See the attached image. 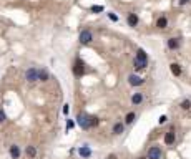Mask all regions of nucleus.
Here are the masks:
<instances>
[{
	"label": "nucleus",
	"instance_id": "f257e3e1",
	"mask_svg": "<svg viewBox=\"0 0 191 159\" xmlns=\"http://www.w3.org/2000/svg\"><path fill=\"white\" fill-rule=\"evenodd\" d=\"M76 124L85 131L90 129V128H92V116L86 114V113H78V116H76Z\"/></svg>",
	"mask_w": 191,
	"mask_h": 159
},
{
	"label": "nucleus",
	"instance_id": "f03ea898",
	"mask_svg": "<svg viewBox=\"0 0 191 159\" xmlns=\"http://www.w3.org/2000/svg\"><path fill=\"white\" fill-rule=\"evenodd\" d=\"M161 156H163V151H161V147L160 146H151L148 149V154H146V159H161Z\"/></svg>",
	"mask_w": 191,
	"mask_h": 159
},
{
	"label": "nucleus",
	"instance_id": "7ed1b4c3",
	"mask_svg": "<svg viewBox=\"0 0 191 159\" xmlns=\"http://www.w3.org/2000/svg\"><path fill=\"white\" fill-rule=\"evenodd\" d=\"M25 80L28 81V83L38 81V70L37 68H28V70L25 71Z\"/></svg>",
	"mask_w": 191,
	"mask_h": 159
},
{
	"label": "nucleus",
	"instance_id": "20e7f679",
	"mask_svg": "<svg viewBox=\"0 0 191 159\" xmlns=\"http://www.w3.org/2000/svg\"><path fill=\"white\" fill-rule=\"evenodd\" d=\"M83 73H85V63L81 60H76L75 65H73V75L80 78V76H83Z\"/></svg>",
	"mask_w": 191,
	"mask_h": 159
},
{
	"label": "nucleus",
	"instance_id": "39448f33",
	"mask_svg": "<svg viewBox=\"0 0 191 159\" xmlns=\"http://www.w3.org/2000/svg\"><path fill=\"white\" fill-rule=\"evenodd\" d=\"M92 40H93V35H92V32H90V30H81V32H80V43H83V45H88Z\"/></svg>",
	"mask_w": 191,
	"mask_h": 159
},
{
	"label": "nucleus",
	"instance_id": "423d86ee",
	"mask_svg": "<svg viewBox=\"0 0 191 159\" xmlns=\"http://www.w3.org/2000/svg\"><path fill=\"white\" fill-rule=\"evenodd\" d=\"M128 83L131 85V86H141V85L145 83V80L138 75H130L128 76Z\"/></svg>",
	"mask_w": 191,
	"mask_h": 159
},
{
	"label": "nucleus",
	"instance_id": "0eeeda50",
	"mask_svg": "<svg viewBox=\"0 0 191 159\" xmlns=\"http://www.w3.org/2000/svg\"><path fill=\"white\" fill-rule=\"evenodd\" d=\"M135 60H138L140 63H145V65H148V55H146V51L145 50H136V56H135Z\"/></svg>",
	"mask_w": 191,
	"mask_h": 159
},
{
	"label": "nucleus",
	"instance_id": "6e6552de",
	"mask_svg": "<svg viewBox=\"0 0 191 159\" xmlns=\"http://www.w3.org/2000/svg\"><path fill=\"white\" fill-rule=\"evenodd\" d=\"M174 139H176V134H174L173 129H170L168 133L165 134V144H166V146H171V144H174Z\"/></svg>",
	"mask_w": 191,
	"mask_h": 159
},
{
	"label": "nucleus",
	"instance_id": "1a4fd4ad",
	"mask_svg": "<svg viewBox=\"0 0 191 159\" xmlns=\"http://www.w3.org/2000/svg\"><path fill=\"white\" fill-rule=\"evenodd\" d=\"M166 45H168L170 50H178L179 45H181V40H179V38H170V40L166 42Z\"/></svg>",
	"mask_w": 191,
	"mask_h": 159
},
{
	"label": "nucleus",
	"instance_id": "9d476101",
	"mask_svg": "<svg viewBox=\"0 0 191 159\" xmlns=\"http://www.w3.org/2000/svg\"><path fill=\"white\" fill-rule=\"evenodd\" d=\"M78 154H80L81 158H85V159H88L90 156H92V149H90L88 146H81L80 149H78Z\"/></svg>",
	"mask_w": 191,
	"mask_h": 159
},
{
	"label": "nucleus",
	"instance_id": "9b49d317",
	"mask_svg": "<svg viewBox=\"0 0 191 159\" xmlns=\"http://www.w3.org/2000/svg\"><path fill=\"white\" fill-rule=\"evenodd\" d=\"M126 22H128V25H130V27H136L140 20H138V15H135V13H128Z\"/></svg>",
	"mask_w": 191,
	"mask_h": 159
},
{
	"label": "nucleus",
	"instance_id": "f8f14e48",
	"mask_svg": "<svg viewBox=\"0 0 191 159\" xmlns=\"http://www.w3.org/2000/svg\"><path fill=\"white\" fill-rule=\"evenodd\" d=\"M10 156H12V159L20 158V147H18L17 144H12V146H10Z\"/></svg>",
	"mask_w": 191,
	"mask_h": 159
},
{
	"label": "nucleus",
	"instance_id": "ddd939ff",
	"mask_svg": "<svg viewBox=\"0 0 191 159\" xmlns=\"http://www.w3.org/2000/svg\"><path fill=\"white\" fill-rule=\"evenodd\" d=\"M170 70H171V73H173L174 76H179V75H181V66H179L178 63H171V65H170Z\"/></svg>",
	"mask_w": 191,
	"mask_h": 159
},
{
	"label": "nucleus",
	"instance_id": "4468645a",
	"mask_svg": "<svg viewBox=\"0 0 191 159\" xmlns=\"http://www.w3.org/2000/svg\"><path fill=\"white\" fill-rule=\"evenodd\" d=\"M141 101H143V95H141V93H135V95L131 96V103L135 106L141 105Z\"/></svg>",
	"mask_w": 191,
	"mask_h": 159
},
{
	"label": "nucleus",
	"instance_id": "2eb2a0df",
	"mask_svg": "<svg viewBox=\"0 0 191 159\" xmlns=\"http://www.w3.org/2000/svg\"><path fill=\"white\" fill-rule=\"evenodd\" d=\"M25 154H27V158L33 159L35 156H37V149H35V146H27L25 147Z\"/></svg>",
	"mask_w": 191,
	"mask_h": 159
},
{
	"label": "nucleus",
	"instance_id": "dca6fc26",
	"mask_svg": "<svg viewBox=\"0 0 191 159\" xmlns=\"http://www.w3.org/2000/svg\"><path fill=\"white\" fill-rule=\"evenodd\" d=\"M125 131V124L123 123H115L113 126V134H121Z\"/></svg>",
	"mask_w": 191,
	"mask_h": 159
},
{
	"label": "nucleus",
	"instance_id": "f3484780",
	"mask_svg": "<svg viewBox=\"0 0 191 159\" xmlns=\"http://www.w3.org/2000/svg\"><path fill=\"white\" fill-rule=\"evenodd\" d=\"M135 119H136V114L131 111V113H128L126 116H125V124H133Z\"/></svg>",
	"mask_w": 191,
	"mask_h": 159
},
{
	"label": "nucleus",
	"instance_id": "a211bd4d",
	"mask_svg": "<svg viewBox=\"0 0 191 159\" xmlns=\"http://www.w3.org/2000/svg\"><path fill=\"white\" fill-rule=\"evenodd\" d=\"M166 25H168V18H166V17H160L156 20V27H158V28H166Z\"/></svg>",
	"mask_w": 191,
	"mask_h": 159
},
{
	"label": "nucleus",
	"instance_id": "6ab92c4d",
	"mask_svg": "<svg viewBox=\"0 0 191 159\" xmlns=\"http://www.w3.org/2000/svg\"><path fill=\"white\" fill-rule=\"evenodd\" d=\"M38 80H40V81H47L48 80L47 70H38Z\"/></svg>",
	"mask_w": 191,
	"mask_h": 159
},
{
	"label": "nucleus",
	"instance_id": "aec40b11",
	"mask_svg": "<svg viewBox=\"0 0 191 159\" xmlns=\"http://www.w3.org/2000/svg\"><path fill=\"white\" fill-rule=\"evenodd\" d=\"M133 66H135L136 71H140V70H143V68H146V65H145V63H140L138 60H133Z\"/></svg>",
	"mask_w": 191,
	"mask_h": 159
},
{
	"label": "nucleus",
	"instance_id": "412c9836",
	"mask_svg": "<svg viewBox=\"0 0 191 159\" xmlns=\"http://www.w3.org/2000/svg\"><path fill=\"white\" fill-rule=\"evenodd\" d=\"M92 12L93 13H100V12H103V10H105V7H103V5H92Z\"/></svg>",
	"mask_w": 191,
	"mask_h": 159
},
{
	"label": "nucleus",
	"instance_id": "4be33fe9",
	"mask_svg": "<svg viewBox=\"0 0 191 159\" xmlns=\"http://www.w3.org/2000/svg\"><path fill=\"white\" fill-rule=\"evenodd\" d=\"M191 108V101L190 100H183L181 101V109H190Z\"/></svg>",
	"mask_w": 191,
	"mask_h": 159
},
{
	"label": "nucleus",
	"instance_id": "5701e85b",
	"mask_svg": "<svg viewBox=\"0 0 191 159\" xmlns=\"http://www.w3.org/2000/svg\"><path fill=\"white\" fill-rule=\"evenodd\" d=\"M166 121H168V116H166V114H161V116H160V119H158V123H160V124H165Z\"/></svg>",
	"mask_w": 191,
	"mask_h": 159
},
{
	"label": "nucleus",
	"instance_id": "b1692460",
	"mask_svg": "<svg viewBox=\"0 0 191 159\" xmlns=\"http://www.w3.org/2000/svg\"><path fill=\"white\" fill-rule=\"evenodd\" d=\"M98 123H100V119H98L97 116H92V128H93V126H98Z\"/></svg>",
	"mask_w": 191,
	"mask_h": 159
},
{
	"label": "nucleus",
	"instance_id": "393cba45",
	"mask_svg": "<svg viewBox=\"0 0 191 159\" xmlns=\"http://www.w3.org/2000/svg\"><path fill=\"white\" fill-rule=\"evenodd\" d=\"M73 126H75V123H73L72 119H68V121H67V131H68V129H72Z\"/></svg>",
	"mask_w": 191,
	"mask_h": 159
},
{
	"label": "nucleus",
	"instance_id": "a878e982",
	"mask_svg": "<svg viewBox=\"0 0 191 159\" xmlns=\"http://www.w3.org/2000/svg\"><path fill=\"white\" fill-rule=\"evenodd\" d=\"M108 17H110V20H113V22H118V17H116V15H115L113 12H110V13H108Z\"/></svg>",
	"mask_w": 191,
	"mask_h": 159
},
{
	"label": "nucleus",
	"instance_id": "bb28decb",
	"mask_svg": "<svg viewBox=\"0 0 191 159\" xmlns=\"http://www.w3.org/2000/svg\"><path fill=\"white\" fill-rule=\"evenodd\" d=\"M4 121H5V113L2 111V109H0V124H2Z\"/></svg>",
	"mask_w": 191,
	"mask_h": 159
},
{
	"label": "nucleus",
	"instance_id": "cd10ccee",
	"mask_svg": "<svg viewBox=\"0 0 191 159\" xmlns=\"http://www.w3.org/2000/svg\"><path fill=\"white\" fill-rule=\"evenodd\" d=\"M68 113H70V106L65 105V106H63V114H68Z\"/></svg>",
	"mask_w": 191,
	"mask_h": 159
},
{
	"label": "nucleus",
	"instance_id": "c85d7f7f",
	"mask_svg": "<svg viewBox=\"0 0 191 159\" xmlns=\"http://www.w3.org/2000/svg\"><path fill=\"white\" fill-rule=\"evenodd\" d=\"M188 2H190V0H179V5H186Z\"/></svg>",
	"mask_w": 191,
	"mask_h": 159
},
{
	"label": "nucleus",
	"instance_id": "c756f323",
	"mask_svg": "<svg viewBox=\"0 0 191 159\" xmlns=\"http://www.w3.org/2000/svg\"><path fill=\"white\" fill-rule=\"evenodd\" d=\"M108 159H116V156H115V154H111V156H110V158H108Z\"/></svg>",
	"mask_w": 191,
	"mask_h": 159
},
{
	"label": "nucleus",
	"instance_id": "7c9ffc66",
	"mask_svg": "<svg viewBox=\"0 0 191 159\" xmlns=\"http://www.w3.org/2000/svg\"><path fill=\"white\" fill-rule=\"evenodd\" d=\"M138 159H146V158H145V156H141V158H138Z\"/></svg>",
	"mask_w": 191,
	"mask_h": 159
}]
</instances>
